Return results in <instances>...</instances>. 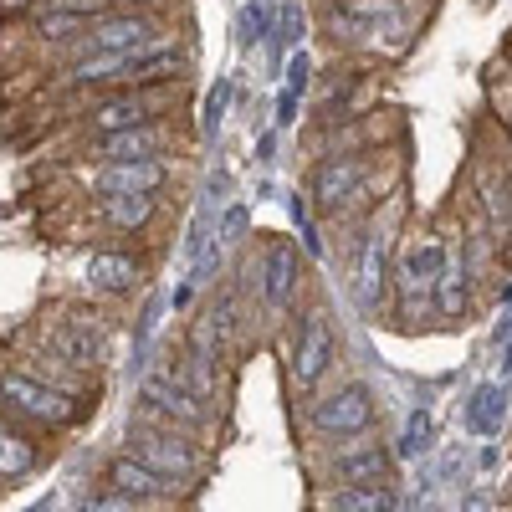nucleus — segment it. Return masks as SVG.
Segmentation results:
<instances>
[{
	"label": "nucleus",
	"instance_id": "12",
	"mask_svg": "<svg viewBox=\"0 0 512 512\" xmlns=\"http://www.w3.org/2000/svg\"><path fill=\"white\" fill-rule=\"evenodd\" d=\"M364 175H369V159H364V154H328V159L313 164L308 195H313L318 210H349L354 195H364V190H359Z\"/></svg>",
	"mask_w": 512,
	"mask_h": 512
},
{
	"label": "nucleus",
	"instance_id": "13",
	"mask_svg": "<svg viewBox=\"0 0 512 512\" xmlns=\"http://www.w3.org/2000/svg\"><path fill=\"white\" fill-rule=\"evenodd\" d=\"M175 149V123H139V128H118V134H98L88 144V159H169Z\"/></svg>",
	"mask_w": 512,
	"mask_h": 512
},
{
	"label": "nucleus",
	"instance_id": "29",
	"mask_svg": "<svg viewBox=\"0 0 512 512\" xmlns=\"http://www.w3.org/2000/svg\"><path fill=\"white\" fill-rule=\"evenodd\" d=\"M82 512H139V502L108 487V497H88V502H82Z\"/></svg>",
	"mask_w": 512,
	"mask_h": 512
},
{
	"label": "nucleus",
	"instance_id": "19",
	"mask_svg": "<svg viewBox=\"0 0 512 512\" xmlns=\"http://www.w3.org/2000/svg\"><path fill=\"white\" fill-rule=\"evenodd\" d=\"M431 303H436V313H446V318H461L466 308H472V272H466V262L446 256V267H441V277H436V287H431Z\"/></svg>",
	"mask_w": 512,
	"mask_h": 512
},
{
	"label": "nucleus",
	"instance_id": "30",
	"mask_svg": "<svg viewBox=\"0 0 512 512\" xmlns=\"http://www.w3.org/2000/svg\"><path fill=\"white\" fill-rule=\"evenodd\" d=\"M297 103H303V93H292V88L277 93V128H292L297 123Z\"/></svg>",
	"mask_w": 512,
	"mask_h": 512
},
{
	"label": "nucleus",
	"instance_id": "32",
	"mask_svg": "<svg viewBox=\"0 0 512 512\" xmlns=\"http://www.w3.org/2000/svg\"><path fill=\"white\" fill-rule=\"evenodd\" d=\"M272 149H277V139H272V134H262V144H256V159H272Z\"/></svg>",
	"mask_w": 512,
	"mask_h": 512
},
{
	"label": "nucleus",
	"instance_id": "27",
	"mask_svg": "<svg viewBox=\"0 0 512 512\" xmlns=\"http://www.w3.org/2000/svg\"><path fill=\"white\" fill-rule=\"evenodd\" d=\"M425 446H431V420H425V415H410L405 441H400V456H415V451H425Z\"/></svg>",
	"mask_w": 512,
	"mask_h": 512
},
{
	"label": "nucleus",
	"instance_id": "15",
	"mask_svg": "<svg viewBox=\"0 0 512 512\" xmlns=\"http://www.w3.org/2000/svg\"><path fill=\"white\" fill-rule=\"evenodd\" d=\"M390 226H369L364 236V251H359V277H354V292H359V308L364 313H379L384 308V292H390Z\"/></svg>",
	"mask_w": 512,
	"mask_h": 512
},
{
	"label": "nucleus",
	"instance_id": "9",
	"mask_svg": "<svg viewBox=\"0 0 512 512\" xmlns=\"http://www.w3.org/2000/svg\"><path fill=\"white\" fill-rule=\"evenodd\" d=\"M0 405L26 415V420H36V425H67L77 415V405H72L67 390H57V384L36 379V374H21V369L16 374H0Z\"/></svg>",
	"mask_w": 512,
	"mask_h": 512
},
{
	"label": "nucleus",
	"instance_id": "28",
	"mask_svg": "<svg viewBox=\"0 0 512 512\" xmlns=\"http://www.w3.org/2000/svg\"><path fill=\"white\" fill-rule=\"evenodd\" d=\"M308 82H313L308 52H292V57H287V88H292V93H308Z\"/></svg>",
	"mask_w": 512,
	"mask_h": 512
},
{
	"label": "nucleus",
	"instance_id": "20",
	"mask_svg": "<svg viewBox=\"0 0 512 512\" xmlns=\"http://www.w3.org/2000/svg\"><path fill=\"white\" fill-rule=\"evenodd\" d=\"M502 415H507V390H502V384H482V390L472 395V405H466V431L497 436L502 431Z\"/></svg>",
	"mask_w": 512,
	"mask_h": 512
},
{
	"label": "nucleus",
	"instance_id": "2",
	"mask_svg": "<svg viewBox=\"0 0 512 512\" xmlns=\"http://www.w3.org/2000/svg\"><path fill=\"white\" fill-rule=\"evenodd\" d=\"M246 277H251V292L272 318H287L297 308V292L308 282V251H297V241H267L262 251L246 262Z\"/></svg>",
	"mask_w": 512,
	"mask_h": 512
},
{
	"label": "nucleus",
	"instance_id": "3",
	"mask_svg": "<svg viewBox=\"0 0 512 512\" xmlns=\"http://www.w3.org/2000/svg\"><path fill=\"white\" fill-rule=\"evenodd\" d=\"M128 446H134V456L144 466H154L159 477H169L175 487H185L195 472H200V451L190 441V431H180V425H164V420H139L134 431H128Z\"/></svg>",
	"mask_w": 512,
	"mask_h": 512
},
{
	"label": "nucleus",
	"instance_id": "17",
	"mask_svg": "<svg viewBox=\"0 0 512 512\" xmlns=\"http://www.w3.org/2000/svg\"><path fill=\"white\" fill-rule=\"evenodd\" d=\"M103 482H108L113 492H123V497H134L139 507H144V502H169V497L180 492L175 482H169V477H159L154 466H144L139 456H118V461H108Z\"/></svg>",
	"mask_w": 512,
	"mask_h": 512
},
{
	"label": "nucleus",
	"instance_id": "16",
	"mask_svg": "<svg viewBox=\"0 0 512 512\" xmlns=\"http://www.w3.org/2000/svg\"><path fill=\"white\" fill-rule=\"evenodd\" d=\"M82 282L98 297H128L144 282V262L128 251H93L88 262H82Z\"/></svg>",
	"mask_w": 512,
	"mask_h": 512
},
{
	"label": "nucleus",
	"instance_id": "24",
	"mask_svg": "<svg viewBox=\"0 0 512 512\" xmlns=\"http://www.w3.org/2000/svg\"><path fill=\"white\" fill-rule=\"evenodd\" d=\"M303 26H308L303 6H297V0H282V6H277V31H272L277 52H297V41H303Z\"/></svg>",
	"mask_w": 512,
	"mask_h": 512
},
{
	"label": "nucleus",
	"instance_id": "5",
	"mask_svg": "<svg viewBox=\"0 0 512 512\" xmlns=\"http://www.w3.org/2000/svg\"><path fill=\"white\" fill-rule=\"evenodd\" d=\"M77 180L88 195H159L175 180L169 159H93L77 169Z\"/></svg>",
	"mask_w": 512,
	"mask_h": 512
},
{
	"label": "nucleus",
	"instance_id": "33",
	"mask_svg": "<svg viewBox=\"0 0 512 512\" xmlns=\"http://www.w3.org/2000/svg\"><path fill=\"white\" fill-rule=\"evenodd\" d=\"M502 374L512 379V344H507V354H502Z\"/></svg>",
	"mask_w": 512,
	"mask_h": 512
},
{
	"label": "nucleus",
	"instance_id": "10",
	"mask_svg": "<svg viewBox=\"0 0 512 512\" xmlns=\"http://www.w3.org/2000/svg\"><path fill=\"white\" fill-rule=\"evenodd\" d=\"M144 410L164 425H180V431H205L210 425V405L190 390L180 374H154L144 379Z\"/></svg>",
	"mask_w": 512,
	"mask_h": 512
},
{
	"label": "nucleus",
	"instance_id": "23",
	"mask_svg": "<svg viewBox=\"0 0 512 512\" xmlns=\"http://www.w3.org/2000/svg\"><path fill=\"white\" fill-rule=\"evenodd\" d=\"M36 461H41L36 446L26 436H16L11 425H0V477H26Z\"/></svg>",
	"mask_w": 512,
	"mask_h": 512
},
{
	"label": "nucleus",
	"instance_id": "18",
	"mask_svg": "<svg viewBox=\"0 0 512 512\" xmlns=\"http://www.w3.org/2000/svg\"><path fill=\"white\" fill-rule=\"evenodd\" d=\"M154 216H159V195H98V221L123 236H144Z\"/></svg>",
	"mask_w": 512,
	"mask_h": 512
},
{
	"label": "nucleus",
	"instance_id": "6",
	"mask_svg": "<svg viewBox=\"0 0 512 512\" xmlns=\"http://www.w3.org/2000/svg\"><path fill=\"white\" fill-rule=\"evenodd\" d=\"M308 425H313V436H323V441H354V436H364L374 425L369 384L349 379V384H338V390H328L323 400H313L308 405Z\"/></svg>",
	"mask_w": 512,
	"mask_h": 512
},
{
	"label": "nucleus",
	"instance_id": "1",
	"mask_svg": "<svg viewBox=\"0 0 512 512\" xmlns=\"http://www.w3.org/2000/svg\"><path fill=\"white\" fill-rule=\"evenodd\" d=\"M164 41V11L154 6H123V11H98L88 21L77 41H67V57H93V52H108V57H123V52H144Z\"/></svg>",
	"mask_w": 512,
	"mask_h": 512
},
{
	"label": "nucleus",
	"instance_id": "11",
	"mask_svg": "<svg viewBox=\"0 0 512 512\" xmlns=\"http://www.w3.org/2000/svg\"><path fill=\"white\" fill-rule=\"evenodd\" d=\"M47 344H52L57 359L72 364V369H98V364L108 359V328L98 323V313H67V318L52 323Z\"/></svg>",
	"mask_w": 512,
	"mask_h": 512
},
{
	"label": "nucleus",
	"instance_id": "31",
	"mask_svg": "<svg viewBox=\"0 0 512 512\" xmlns=\"http://www.w3.org/2000/svg\"><path fill=\"white\" fill-rule=\"evenodd\" d=\"M497 118H502V128H507V139H512V98H507V103H497Z\"/></svg>",
	"mask_w": 512,
	"mask_h": 512
},
{
	"label": "nucleus",
	"instance_id": "25",
	"mask_svg": "<svg viewBox=\"0 0 512 512\" xmlns=\"http://www.w3.org/2000/svg\"><path fill=\"white\" fill-rule=\"evenodd\" d=\"M226 108H231V77H216V88L205 98V134H216L226 123Z\"/></svg>",
	"mask_w": 512,
	"mask_h": 512
},
{
	"label": "nucleus",
	"instance_id": "22",
	"mask_svg": "<svg viewBox=\"0 0 512 512\" xmlns=\"http://www.w3.org/2000/svg\"><path fill=\"white\" fill-rule=\"evenodd\" d=\"M236 26H241V47H256V41H272V31H277V0H246Z\"/></svg>",
	"mask_w": 512,
	"mask_h": 512
},
{
	"label": "nucleus",
	"instance_id": "4",
	"mask_svg": "<svg viewBox=\"0 0 512 512\" xmlns=\"http://www.w3.org/2000/svg\"><path fill=\"white\" fill-rule=\"evenodd\" d=\"M338 359V333L328 323V308L313 303L308 313H297V328H292V349H287V374L297 390H313V384L333 369Z\"/></svg>",
	"mask_w": 512,
	"mask_h": 512
},
{
	"label": "nucleus",
	"instance_id": "26",
	"mask_svg": "<svg viewBox=\"0 0 512 512\" xmlns=\"http://www.w3.org/2000/svg\"><path fill=\"white\" fill-rule=\"evenodd\" d=\"M246 226H251L246 205H231L226 216L216 221V241H221V246H241V241H246Z\"/></svg>",
	"mask_w": 512,
	"mask_h": 512
},
{
	"label": "nucleus",
	"instance_id": "14",
	"mask_svg": "<svg viewBox=\"0 0 512 512\" xmlns=\"http://www.w3.org/2000/svg\"><path fill=\"white\" fill-rule=\"evenodd\" d=\"M390 472H395V461L379 441H359V446H344L328 456L333 487H390Z\"/></svg>",
	"mask_w": 512,
	"mask_h": 512
},
{
	"label": "nucleus",
	"instance_id": "7",
	"mask_svg": "<svg viewBox=\"0 0 512 512\" xmlns=\"http://www.w3.org/2000/svg\"><path fill=\"white\" fill-rule=\"evenodd\" d=\"M164 108H169V88H108L98 103H88L82 128H88V139H98V134H118V128L154 123L164 118Z\"/></svg>",
	"mask_w": 512,
	"mask_h": 512
},
{
	"label": "nucleus",
	"instance_id": "8",
	"mask_svg": "<svg viewBox=\"0 0 512 512\" xmlns=\"http://www.w3.org/2000/svg\"><path fill=\"white\" fill-rule=\"evenodd\" d=\"M446 241L436 236H420L400 251V267H395V292H400V318H415L425 303H431V287L446 267Z\"/></svg>",
	"mask_w": 512,
	"mask_h": 512
},
{
	"label": "nucleus",
	"instance_id": "21",
	"mask_svg": "<svg viewBox=\"0 0 512 512\" xmlns=\"http://www.w3.org/2000/svg\"><path fill=\"white\" fill-rule=\"evenodd\" d=\"M328 512H395L390 487H328Z\"/></svg>",
	"mask_w": 512,
	"mask_h": 512
}]
</instances>
